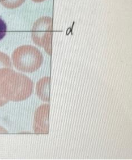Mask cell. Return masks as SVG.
Instances as JSON below:
<instances>
[{
    "label": "cell",
    "instance_id": "1",
    "mask_svg": "<svg viewBox=\"0 0 132 160\" xmlns=\"http://www.w3.org/2000/svg\"><path fill=\"white\" fill-rule=\"evenodd\" d=\"M33 81L12 68H0V107L9 101H23L33 93Z\"/></svg>",
    "mask_w": 132,
    "mask_h": 160
},
{
    "label": "cell",
    "instance_id": "2",
    "mask_svg": "<svg viewBox=\"0 0 132 160\" xmlns=\"http://www.w3.org/2000/svg\"><path fill=\"white\" fill-rule=\"evenodd\" d=\"M12 59L15 68L25 72L36 71L43 61L42 53L31 45H23L17 48L13 53Z\"/></svg>",
    "mask_w": 132,
    "mask_h": 160
},
{
    "label": "cell",
    "instance_id": "3",
    "mask_svg": "<svg viewBox=\"0 0 132 160\" xmlns=\"http://www.w3.org/2000/svg\"><path fill=\"white\" fill-rule=\"evenodd\" d=\"M52 21L49 17L40 18L33 24L32 38L34 42L39 47L44 48L45 51L51 54V45L52 35Z\"/></svg>",
    "mask_w": 132,
    "mask_h": 160
},
{
    "label": "cell",
    "instance_id": "4",
    "mask_svg": "<svg viewBox=\"0 0 132 160\" xmlns=\"http://www.w3.org/2000/svg\"><path fill=\"white\" fill-rule=\"evenodd\" d=\"M49 105L44 104L39 107L35 115L34 131L37 133H48Z\"/></svg>",
    "mask_w": 132,
    "mask_h": 160
},
{
    "label": "cell",
    "instance_id": "5",
    "mask_svg": "<svg viewBox=\"0 0 132 160\" xmlns=\"http://www.w3.org/2000/svg\"><path fill=\"white\" fill-rule=\"evenodd\" d=\"M49 78L45 77L42 79L37 84V93L43 101H49Z\"/></svg>",
    "mask_w": 132,
    "mask_h": 160
},
{
    "label": "cell",
    "instance_id": "6",
    "mask_svg": "<svg viewBox=\"0 0 132 160\" xmlns=\"http://www.w3.org/2000/svg\"><path fill=\"white\" fill-rule=\"evenodd\" d=\"M25 0H0V2L5 8L14 9L21 6Z\"/></svg>",
    "mask_w": 132,
    "mask_h": 160
},
{
    "label": "cell",
    "instance_id": "7",
    "mask_svg": "<svg viewBox=\"0 0 132 160\" xmlns=\"http://www.w3.org/2000/svg\"><path fill=\"white\" fill-rule=\"evenodd\" d=\"M12 68V66L9 56L0 52V68Z\"/></svg>",
    "mask_w": 132,
    "mask_h": 160
},
{
    "label": "cell",
    "instance_id": "8",
    "mask_svg": "<svg viewBox=\"0 0 132 160\" xmlns=\"http://www.w3.org/2000/svg\"><path fill=\"white\" fill-rule=\"evenodd\" d=\"M7 32V25L3 18L0 16V40L5 36Z\"/></svg>",
    "mask_w": 132,
    "mask_h": 160
},
{
    "label": "cell",
    "instance_id": "9",
    "mask_svg": "<svg viewBox=\"0 0 132 160\" xmlns=\"http://www.w3.org/2000/svg\"><path fill=\"white\" fill-rule=\"evenodd\" d=\"M0 132H6V131L5 130V129H3V128L0 127Z\"/></svg>",
    "mask_w": 132,
    "mask_h": 160
}]
</instances>
